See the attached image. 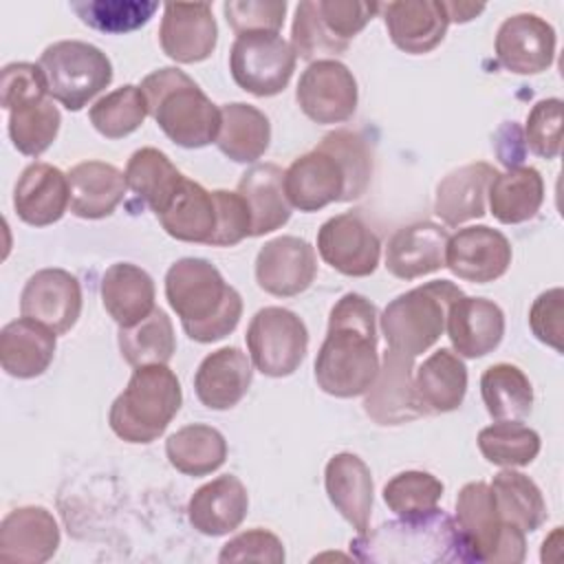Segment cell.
<instances>
[{
  "label": "cell",
  "mask_w": 564,
  "mask_h": 564,
  "mask_svg": "<svg viewBox=\"0 0 564 564\" xmlns=\"http://www.w3.org/2000/svg\"><path fill=\"white\" fill-rule=\"evenodd\" d=\"M480 454L500 467H524L540 454V434L520 421H498L478 432Z\"/></svg>",
  "instance_id": "cell-44"
},
{
  "label": "cell",
  "mask_w": 564,
  "mask_h": 564,
  "mask_svg": "<svg viewBox=\"0 0 564 564\" xmlns=\"http://www.w3.org/2000/svg\"><path fill=\"white\" fill-rule=\"evenodd\" d=\"M251 377L249 357L236 346H225L200 361L194 375V390L205 408L231 410L247 394Z\"/></svg>",
  "instance_id": "cell-27"
},
{
  "label": "cell",
  "mask_w": 564,
  "mask_h": 564,
  "mask_svg": "<svg viewBox=\"0 0 564 564\" xmlns=\"http://www.w3.org/2000/svg\"><path fill=\"white\" fill-rule=\"evenodd\" d=\"M460 295L449 280H432L397 295L379 317L388 350L414 359L432 348L445 330L452 302Z\"/></svg>",
  "instance_id": "cell-7"
},
{
  "label": "cell",
  "mask_w": 564,
  "mask_h": 564,
  "mask_svg": "<svg viewBox=\"0 0 564 564\" xmlns=\"http://www.w3.org/2000/svg\"><path fill=\"white\" fill-rule=\"evenodd\" d=\"M496 57L516 75H538L553 64L555 31L535 13H516L496 33Z\"/></svg>",
  "instance_id": "cell-17"
},
{
  "label": "cell",
  "mask_w": 564,
  "mask_h": 564,
  "mask_svg": "<svg viewBox=\"0 0 564 564\" xmlns=\"http://www.w3.org/2000/svg\"><path fill=\"white\" fill-rule=\"evenodd\" d=\"M370 178L372 154L366 139L350 130H333L284 170V194L291 207L317 212L330 203L361 198Z\"/></svg>",
  "instance_id": "cell-1"
},
{
  "label": "cell",
  "mask_w": 564,
  "mask_h": 564,
  "mask_svg": "<svg viewBox=\"0 0 564 564\" xmlns=\"http://www.w3.org/2000/svg\"><path fill=\"white\" fill-rule=\"evenodd\" d=\"M70 9L77 13V18L104 33H126L143 26L154 11L159 9V2H145V0H75L70 2Z\"/></svg>",
  "instance_id": "cell-46"
},
{
  "label": "cell",
  "mask_w": 564,
  "mask_h": 564,
  "mask_svg": "<svg viewBox=\"0 0 564 564\" xmlns=\"http://www.w3.org/2000/svg\"><path fill=\"white\" fill-rule=\"evenodd\" d=\"M324 485L330 505L357 531H368L372 513V474L368 465L350 452L335 454L324 469Z\"/></svg>",
  "instance_id": "cell-25"
},
{
  "label": "cell",
  "mask_w": 564,
  "mask_h": 564,
  "mask_svg": "<svg viewBox=\"0 0 564 564\" xmlns=\"http://www.w3.org/2000/svg\"><path fill=\"white\" fill-rule=\"evenodd\" d=\"M449 234L436 223L423 220L401 227L386 247V269L399 280H416L445 267Z\"/></svg>",
  "instance_id": "cell-24"
},
{
  "label": "cell",
  "mask_w": 564,
  "mask_h": 564,
  "mask_svg": "<svg viewBox=\"0 0 564 564\" xmlns=\"http://www.w3.org/2000/svg\"><path fill=\"white\" fill-rule=\"evenodd\" d=\"M223 123L216 139L218 150L236 163L258 161L271 141V123L262 110L251 104L234 101L220 108Z\"/></svg>",
  "instance_id": "cell-36"
},
{
  "label": "cell",
  "mask_w": 564,
  "mask_h": 564,
  "mask_svg": "<svg viewBox=\"0 0 564 564\" xmlns=\"http://www.w3.org/2000/svg\"><path fill=\"white\" fill-rule=\"evenodd\" d=\"M317 275L315 249L297 236H278L258 251V286L275 297L304 293Z\"/></svg>",
  "instance_id": "cell-16"
},
{
  "label": "cell",
  "mask_w": 564,
  "mask_h": 564,
  "mask_svg": "<svg viewBox=\"0 0 564 564\" xmlns=\"http://www.w3.org/2000/svg\"><path fill=\"white\" fill-rule=\"evenodd\" d=\"M357 560L372 562H465L456 522L438 511L386 522L350 542Z\"/></svg>",
  "instance_id": "cell-5"
},
{
  "label": "cell",
  "mask_w": 564,
  "mask_h": 564,
  "mask_svg": "<svg viewBox=\"0 0 564 564\" xmlns=\"http://www.w3.org/2000/svg\"><path fill=\"white\" fill-rule=\"evenodd\" d=\"M165 297L185 335L200 344L227 337L240 322L242 297L205 258H181L165 273Z\"/></svg>",
  "instance_id": "cell-3"
},
{
  "label": "cell",
  "mask_w": 564,
  "mask_h": 564,
  "mask_svg": "<svg viewBox=\"0 0 564 564\" xmlns=\"http://www.w3.org/2000/svg\"><path fill=\"white\" fill-rule=\"evenodd\" d=\"M101 302L119 328H132L156 308L154 282L141 267L115 262L101 278Z\"/></svg>",
  "instance_id": "cell-30"
},
{
  "label": "cell",
  "mask_w": 564,
  "mask_h": 564,
  "mask_svg": "<svg viewBox=\"0 0 564 564\" xmlns=\"http://www.w3.org/2000/svg\"><path fill=\"white\" fill-rule=\"evenodd\" d=\"M148 101L141 86L126 84L99 97L90 110V123L106 139H123L132 134L148 117Z\"/></svg>",
  "instance_id": "cell-43"
},
{
  "label": "cell",
  "mask_w": 564,
  "mask_h": 564,
  "mask_svg": "<svg viewBox=\"0 0 564 564\" xmlns=\"http://www.w3.org/2000/svg\"><path fill=\"white\" fill-rule=\"evenodd\" d=\"M156 218L176 240L212 245L218 229V203L214 192L185 176L167 209Z\"/></svg>",
  "instance_id": "cell-32"
},
{
  "label": "cell",
  "mask_w": 564,
  "mask_h": 564,
  "mask_svg": "<svg viewBox=\"0 0 564 564\" xmlns=\"http://www.w3.org/2000/svg\"><path fill=\"white\" fill-rule=\"evenodd\" d=\"M364 410L379 425H401L427 414L414 390L412 357L386 350L377 379L366 390Z\"/></svg>",
  "instance_id": "cell-18"
},
{
  "label": "cell",
  "mask_w": 564,
  "mask_h": 564,
  "mask_svg": "<svg viewBox=\"0 0 564 564\" xmlns=\"http://www.w3.org/2000/svg\"><path fill=\"white\" fill-rule=\"evenodd\" d=\"M414 390L427 414H445L460 408L467 392V368L449 350H434L414 375Z\"/></svg>",
  "instance_id": "cell-34"
},
{
  "label": "cell",
  "mask_w": 564,
  "mask_h": 564,
  "mask_svg": "<svg viewBox=\"0 0 564 564\" xmlns=\"http://www.w3.org/2000/svg\"><path fill=\"white\" fill-rule=\"evenodd\" d=\"M531 333L553 350H564V291L560 286L540 293L529 311Z\"/></svg>",
  "instance_id": "cell-53"
},
{
  "label": "cell",
  "mask_w": 564,
  "mask_h": 564,
  "mask_svg": "<svg viewBox=\"0 0 564 564\" xmlns=\"http://www.w3.org/2000/svg\"><path fill=\"white\" fill-rule=\"evenodd\" d=\"M161 48L178 64L207 59L218 40V26L207 2H167L163 7Z\"/></svg>",
  "instance_id": "cell-19"
},
{
  "label": "cell",
  "mask_w": 564,
  "mask_h": 564,
  "mask_svg": "<svg viewBox=\"0 0 564 564\" xmlns=\"http://www.w3.org/2000/svg\"><path fill=\"white\" fill-rule=\"evenodd\" d=\"M181 403V383L167 364L139 366L112 401L108 423L126 443H152L167 430Z\"/></svg>",
  "instance_id": "cell-6"
},
{
  "label": "cell",
  "mask_w": 564,
  "mask_h": 564,
  "mask_svg": "<svg viewBox=\"0 0 564 564\" xmlns=\"http://www.w3.org/2000/svg\"><path fill=\"white\" fill-rule=\"evenodd\" d=\"M392 44L410 55H423L436 48L449 26L445 2L441 0H401L379 7Z\"/></svg>",
  "instance_id": "cell-20"
},
{
  "label": "cell",
  "mask_w": 564,
  "mask_h": 564,
  "mask_svg": "<svg viewBox=\"0 0 564 564\" xmlns=\"http://www.w3.org/2000/svg\"><path fill=\"white\" fill-rule=\"evenodd\" d=\"M447 337L458 357L478 359L489 355L505 335L502 308L485 297L460 295L447 311Z\"/></svg>",
  "instance_id": "cell-22"
},
{
  "label": "cell",
  "mask_w": 564,
  "mask_h": 564,
  "mask_svg": "<svg viewBox=\"0 0 564 564\" xmlns=\"http://www.w3.org/2000/svg\"><path fill=\"white\" fill-rule=\"evenodd\" d=\"M317 251L335 271L350 278L375 273L381 256L379 236L352 212L328 218L317 231Z\"/></svg>",
  "instance_id": "cell-13"
},
{
  "label": "cell",
  "mask_w": 564,
  "mask_h": 564,
  "mask_svg": "<svg viewBox=\"0 0 564 564\" xmlns=\"http://www.w3.org/2000/svg\"><path fill=\"white\" fill-rule=\"evenodd\" d=\"M449 22H469L474 20L478 13L485 11V4H476V2H445Z\"/></svg>",
  "instance_id": "cell-55"
},
{
  "label": "cell",
  "mask_w": 564,
  "mask_h": 564,
  "mask_svg": "<svg viewBox=\"0 0 564 564\" xmlns=\"http://www.w3.org/2000/svg\"><path fill=\"white\" fill-rule=\"evenodd\" d=\"M524 139L533 154L555 159L562 145V99L549 97L533 104L527 115Z\"/></svg>",
  "instance_id": "cell-48"
},
{
  "label": "cell",
  "mask_w": 564,
  "mask_h": 564,
  "mask_svg": "<svg viewBox=\"0 0 564 564\" xmlns=\"http://www.w3.org/2000/svg\"><path fill=\"white\" fill-rule=\"evenodd\" d=\"M295 51L280 33L236 35L229 51V70L234 82L256 95L273 97L286 88L295 70Z\"/></svg>",
  "instance_id": "cell-10"
},
{
  "label": "cell",
  "mask_w": 564,
  "mask_h": 564,
  "mask_svg": "<svg viewBox=\"0 0 564 564\" xmlns=\"http://www.w3.org/2000/svg\"><path fill=\"white\" fill-rule=\"evenodd\" d=\"M123 174L128 189H132L156 216L167 209L185 178L167 154L156 148H141L132 152Z\"/></svg>",
  "instance_id": "cell-37"
},
{
  "label": "cell",
  "mask_w": 564,
  "mask_h": 564,
  "mask_svg": "<svg viewBox=\"0 0 564 564\" xmlns=\"http://www.w3.org/2000/svg\"><path fill=\"white\" fill-rule=\"evenodd\" d=\"M443 498V482L430 471H401L383 487V500L399 518H414L430 513Z\"/></svg>",
  "instance_id": "cell-45"
},
{
  "label": "cell",
  "mask_w": 564,
  "mask_h": 564,
  "mask_svg": "<svg viewBox=\"0 0 564 564\" xmlns=\"http://www.w3.org/2000/svg\"><path fill=\"white\" fill-rule=\"evenodd\" d=\"M238 194L251 212V236L280 229L291 218V203L284 194V170L275 163H258L238 181Z\"/></svg>",
  "instance_id": "cell-33"
},
{
  "label": "cell",
  "mask_w": 564,
  "mask_h": 564,
  "mask_svg": "<svg viewBox=\"0 0 564 564\" xmlns=\"http://www.w3.org/2000/svg\"><path fill=\"white\" fill-rule=\"evenodd\" d=\"M496 174V167L485 161L467 163L449 172L436 187L434 214L447 227L482 218L487 212V189Z\"/></svg>",
  "instance_id": "cell-28"
},
{
  "label": "cell",
  "mask_w": 564,
  "mask_h": 564,
  "mask_svg": "<svg viewBox=\"0 0 564 564\" xmlns=\"http://www.w3.org/2000/svg\"><path fill=\"white\" fill-rule=\"evenodd\" d=\"M218 203V229L212 247H234L247 236H251V212L238 192L216 189Z\"/></svg>",
  "instance_id": "cell-54"
},
{
  "label": "cell",
  "mask_w": 564,
  "mask_h": 564,
  "mask_svg": "<svg viewBox=\"0 0 564 564\" xmlns=\"http://www.w3.org/2000/svg\"><path fill=\"white\" fill-rule=\"evenodd\" d=\"M249 511L247 487L231 474L198 487L187 505L189 524L203 535H227L236 531Z\"/></svg>",
  "instance_id": "cell-26"
},
{
  "label": "cell",
  "mask_w": 564,
  "mask_h": 564,
  "mask_svg": "<svg viewBox=\"0 0 564 564\" xmlns=\"http://www.w3.org/2000/svg\"><path fill=\"white\" fill-rule=\"evenodd\" d=\"M480 394L494 421H522L533 405L529 377L513 364H494L480 377Z\"/></svg>",
  "instance_id": "cell-40"
},
{
  "label": "cell",
  "mask_w": 564,
  "mask_h": 564,
  "mask_svg": "<svg viewBox=\"0 0 564 564\" xmlns=\"http://www.w3.org/2000/svg\"><path fill=\"white\" fill-rule=\"evenodd\" d=\"M223 11L236 35L256 33V31L278 33L284 22L286 2L284 0H240V2H225Z\"/></svg>",
  "instance_id": "cell-50"
},
{
  "label": "cell",
  "mask_w": 564,
  "mask_h": 564,
  "mask_svg": "<svg viewBox=\"0 0 564 564\" xmlns=\"http://www.w3.org/2000/svg\"><path fill=\"white\" fill-rule=\"evenodd\" d=\"M55 333L40 322L20 317L0 330L2 370L18 379L40 377L55 357Z\"/></svg>",
  "instance_id": "cell-31"
},
{
  "label": "cell",
  "mask_w": 564,
  "mask_h": 564,
  "mask_svg": "<svg viewBox=\"0 0 564 564\" xmlns=\"http://www.w3.org/2000/svg\"><path fill=\"white\" fill-rule=\"evenodd\" d=\"M165 454L176 471L207 476L223 467L227 458V441L216 427L192 423L167 436Z\"/></svg>",
  "instance_id": "cell-38"
},
{
  "label": "cell",
  "mask_w": 564,
  "mask_h": 564,
  "mask_svg": "<svg viewBox=\"0 0 564 564\" xmlns=\"http://www.w3.org/2000/svg\"><path fill=\"white\" fill-rule=\"evenodd\" d=\"M511 245L505 234L487 225L458 229L445 247V267L465 282L487 284L507 273Z\"/></svg>",
  "instance_id": "cell-15"
},
{
  "label": "cell",
  "mask_w": 564,
  "mask_h": 564,
  "mask_svg": "<svg viewBox=\"0 0 564 564\" xmlns=\"http://www.w3.org/2000/svg\"><path fill=\"white\" fill-rule=\"evenodd\" d=\"M51 97L46 77L40 64L31 62H13L7 64L0 73V101L4 110H11L18 104Z\"/></svg>",
  "instance_id": "cell-51"
},
{
  "label": "cell",
  "mask_w": 564,
  "mask_h": 564,
  "mask_svg": "<svg viewBox=\"0 0 564 564\" xmlns=\"http://www.w3.org/2000/svg\"><path fill=\"white\" fill-rule=\"evenodd\" d=\"M454 522L465 562L518 564L524 560V531L500 518L487 482H467L458 491Z\"/></svg>",
  "instance_id": "cell-8"
},
{
  "label": "cell",
  "mask_w": 564,
  "mask_h": 564,
  "mask_svg": "<svg viewBox=\"0 0 564 564\" xmlns=\"http://www.w3.org/2000/svg\"><path fill=\"white\" fill-rule=\"evenodd\" d=\"M20 313L44 324L55 335L70 330L82 313L79 280L64 269L35 271L22 289Z\"/></svg>",
  "instance_id": "cell-14"
},
{
  "label": "cell",
  "mask_w": 564,
  "mask_h": 564,
  "mask_svg": "<svg viewBox=\"0 0 564 564\" xmlns=\"http://www.w3.org/2000/svg\"><path fill=\"white\" fill-rule=\"evenodd\" d=\"M37 64L46 77L51 99L73 112L82 110L112 82V64L108 55L82 40L48 44Z\"/></svg>",
  "instance_id": "cell-9"
},
{
  "label": "cell",
  "mask_w": 564,
  "mask_h": 564,
  "mask_svg": "<svg viewBox=\"0 0 564 564\" xmlns=\"http://www.w3.org/2000/svg\"><path fill=\"white\" fill-rule=\"evenodd\" d=\"M317 13L324 26L339 40L350 44V40L379 13L381 2L364 0H315Z\"/></svg>",
  "instance_id": "cell-49"
},
{
  "label": "cell",
  "mask_w": 564,
  "mask_h": 564,
  "mask_svg": "<svg viewBox=\"0 0 564 564\" xmlns=\"http://www.w3.org/2000/svg\"><path fill=\"white\" fill-rule=\"evenodd\" d=\"M121 357L132 366L167 364L176 350L174 326L165 311L154 308L143 322L132 328H119Z\"/></svg>",
  "instance_id": "cell-42"
},
{
  "label": "cell",
  "mask_w": 564,
  "mask_h": 564,
  "mask_svg": "<svg viewBox=\"0 0 564 564\" xmlns=\"http://www.w3.org/2000/svg\"><path fill=\"white\" fill-rule=\"evenodd\" d=\"M15 214L33 227L57 223L70 207L68 176L51 163H31L13 189Z\"/></svg>",
  "instance_id": "cell-23"
},
{
  "label": "cell",
  "mask_w": 564,
  "mask_h": 564,
  "mask_svg": "<svg viewBox=\"0 0 564 564\" xmlns=\"http://www.w3.org/2000/svg\"><path fill=\"white\" fill-rule=\"evenodd\" d=\"M66 176L70 187V212L86 220L110 216L128 189L126 174L104 161L77 163Z\"/></svg>",
  "instance_id": "cell-29"
},
{
  "label": "cell",
  "mask_w": 564,
  "mask_h": 564,
  "mask_svg": "<svg viewBox=\"0 0 564 564\" xmlns=\"http://www.w3.org/2000/svg\"><path fill=\"white\" fill-rule=\"evenodd\" d=\"M7 112L11 143L24 156H40L46 152L59 132L62 115L51 97L18 104Z\"/></svg>",
  "instance_id": "cell-41"
},
{
  "label": "cell",
  "mask_w": 564,
  "mask_h": 564,
  "mask_svg": "<svg viewBox=\"0 0 564 564\" xmlns=\"http://www.w3.org/2000/svg\"><path fill=\"white\" fill-rule=\"evenodd\" d=\"M141 90L148 112L170 141L181 148H205L216 143L223 115L220 108L181 68L165 66L143 77Z\"/></svg>",
  "instance_id": "cell-4"
},
{
  "label": "cell",
  "mask_w": 564,
  "mask_h": 564,
  "mask_svg": "<svg viewBox=\"0 0 564 564\" xmlns=\"http://www.w3.org/2000/svg\"><path fill=\"white\" fill-rule=\"evenodd\" d=\"M247 348L253 366L267 377L293 375L306 357V324L289 308L264 306L247 328Z\"/></svg>",
  "instance_id": "cell-11"
},
{
  "label": "cell",
  "mask_w": 564,
  "mask_h": 564,
  "mask_svg": "<svg viewBox=\"0 0 564 564\" xmlns=\"http://www.w3.org/2000/svg\"><path fill=\"white\" fill-rule=\"evenodd\" d=\"M291 46L302 59H313L322 55H339L348 48L346 42H339L322 22L315 0H304L295 7V18L291 26Z\"/></svg>",
  "instance_id": "cell-47"
},
{
  "label": "cell",
  "mask_w": 564,
  "mask_h": 564,
  "mask_svg": "<svg viewBox=\"0 0 564 564\" xmlns=\"http://www.w3.org/2000/svg\"><path fill=\"white\" fill-rule=\"evenodd\" d=\"M218 562H284L282 540L267 529H251L231 538L218 553Z\"/></svg>",
  "instance_id": "cell-52"
},
{
  "label": "cell",
  "mask_w": 564,
  "mask_h": 564,
  "mask_svg": "<svg viewBox=\"0 0 564 564\" xmlns=\"http://www.w3.org/2000/svg\"><path fill=\"white\" fill-rule=\"evenodd\" d=\"M357 79L337 59H317L306 66L297 82L295 99L302 112L315 123H341L357 108Z\"/></svg>",
  "instance_id": "cell-12"
},
{
  "label": "cell",
  "mask_w": 564,
  "mask_h": 564,
  "mask_svg": "<svg viewBox=\"0 0 564 564\" xmlns=\"http://www.w3.org/2000/svg\"><path fill=\"white\" fill-rule=\"evenodd\" d=\"M381 368L377 352V308L359 295H341L328 315V330L315 357L317 386L337 399L366 394Z\"/></svg>",
  "instance_id": "cell-2"
},
{
  "label": "cell",
  "mask_w": 564,
  "mask_h": 564,
  "mask_svg": "<svg viewBox=\"0 0 564 564\" xmlns=\"http://www.w3.org/2000/svg\"><path fill=\"white\" fill-rule=\"evenodd\" d=\"M487 198L496 220L502 225H518L538 214L544 200V181L535 167L513 165L494 176Z\"/></svg>",
  "instance_id": "cell-35"
},
{
  "label": "cell",
  "mask_w": 564,
  "mask_h": 564,
  "mask_svg": "<svg viewBox=\"0 0 564 564\" xmlns=\"http://www.w3.org/2000/svg\"><path fill=\"white\" fill-rule=\"evenodd\" d=\"M59 546V527L44 507H20L0 522V560L18 564H42Z\"/></svg>",
  "instance_id": "cell-21"
},
{
  "label": "cell",
  "mask_w": 564,
  "mask_h": 564,
  "mask_svg": "<svg viewBox=\"0 0 564 564\" xmlns=\"http://www.w3.org/2000/svg\"><path fill=\"white\" fill-rule=\"evenodd\" d=\"M491 494L500 518L524 533L542 527L546 520V505L540 487L513 467L502 469L491 480Z\"/></svg>",
  "instance_id": "cell-39"
}]
</instances>
